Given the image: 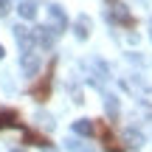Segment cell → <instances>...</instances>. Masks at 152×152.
Returning <instances> with one entry per match:
<instances>
[{
    "instance_id": "4",
    "label": "cell",
    "mask_w": 152,
    "mask_h": 152,
    "mask_svg": "<svg viewBox=\"0 0 152 152\" xmlns=\"http://www.w3.org/2000/svg\"><path fill=\"white\" fill-rule=\"evenodd\" d=\"M20 65H23V71H26L28 76H34V73L39 71V54H37L34 48H26V54H23V62H20Z\"/></svg>"
},
{
    "instance_id": "3",
    "label": "cell",
    "mask_w": 152,
    "mask_h": 152,
    "mask_svg": "<svg viewBox=\"0 0 152 152\" xmlns=\"http://www.w3.org/2000/svg\"><path fill=\"white\" fill-rule=\"evenodd\" d=\"M110 20L118 23V26H124V28H135V17L127 14V9L121 3H113V6H110Z\"/></svg>"
},
{
    "instance_id": "5",
    "label": "cell",
    "mask_w": 152,
    "mask_h": 152,
    "mask_svg": "<svg viewBox=\"0 0 152 152\" xmlns=\"http://www.w3.org/2000/svg\"><path fill=\"white\" fill-rule=\"evenodd\" d=\"M6 127H14V130H23V118L17 110H0V130Z\"/></svg>"
},
{
    "instance_id": "13",
    "label": "cell",
    "mask_w": 152,
    "mask_h": 152,
    "mask_svg": "<svg viewBox=\"0 0 152 152\" xmlns=\"http://www.w3.org/2000/svg\"><path fill=\"white\" fill-rule=\"evenodd\" d=\"M9 14V6H6V0H0V17H6Z\"/></svg>"
},
{
    "instance_id": "12",
    "label": "cell",
    "mask_w": 152,
    "mask_h": 152,
    "mask_svg": "<svg viewBox=\"0 0 152 152\" xmlns=\"http://www.w3.org/2000/svg\"><path fill=\"white\" fill-rule=\"evenodd\" d=\"M138 102L147 110V115H152V90H141V99H138Z\"/></svg>"
},
{
    "instance_id": "14",
    "label": "cell",
    "mask_w": 152,
    "mask_h": 152,
    "mask_svg": "<svg viewBox=\"0 0 152 152\" xmlns=\"http://www.w3.org/2000/svg\"><path fill=\"white\" fill-rule=\"evenodd\" d=\"M3 56H6V51H3V45H0V59H3Z\"/></svg>"
},
{
    "instance_id": "6",
    "label": "cell",
    "mask_w": 152,
    "mask_h": 152,
    "mask_svg": "<svg viewBox=\"0 0 152 152\" xmlns=\"http://www.w3.org/2000/svg\"><path fill=\"white\" fill-rule=\"evenodd\" d=\"M56 37H59V31H56V28H51V26H42V28H37V31H34V39H37L39 45H45V48H48V45H54Z\"/></svg>"
},
{
    "instance_id": "10",
    "label": "cell",
    "mask_w": 152,
    "mask_h": 152,
    "mask_svg": "<svg viewBox=\"0 0 152 152\" xmlns=\"http://www.w3.org/2000/svg\"><path fill=\"white\" fill-rule=\"evenodd\" d=\"M87 34H90V20H87V17L82 14L79 20H76V37H82V39H85Z\"/></svg>"
},
{
    "instance_id": "1",
    "label": "cell",
    "mask_w": 152,
    "mask_h": 152,
    "mask_svg": "<svg viewBox=\"0 0 152 152\" xmlns=\"http://www.w3.org/2000/svg\"><path fill=\"white\" fill-rule=\"evenodd\" d=\"M93 132L102 138V147L107 149V152H127L124 147H121V141L115 138V132L110 130V124H107V121H96V124H93Z\"/></svg>"
},
{
    "instance_id": "8",
    "label": "cell",
    "mask_w": 152,
    "mask_h": 152,
    "mask_svg": "<svg viewBox=\"0 0 152 152\" xmlns=\"http://www.w3.org/2000/svg\"><path fill=\"white\" fill-rule=\"evenodd\" d=\"M14 31H17V42H23V48H31V42H34V31H31V28L17 26Z\"/></svg>"
},
{
    "instance_id": "11",
    "label": "cell",
    "mask_w": 152,
    "mask_h": 152,
    "mask_svg": "<svg viewBox=\"0 0 152 152\" xmlns=\"http://www.w3.org/2000/svg\"><path fill=\"white\" fill-rule=\"evenodd\" d=\"M73 130L79 132V135H87V138H90V135H93V121H76Z\"/></svg>"
},
{
    "instance_id": "7",
    "label": "cell",
    "mask_w": 152,
    "mask_h": 152,
    "mask_svg": "<svg viewBox=\"0 0 152 152\" xmlns=\"http://www.w3.org/2000/svg\"><path fill=\"white\" fill-rule=\"evenodd\" d=\"M17 11H20L23 20H34V17H37V3H34V0H20Z\"/></svg>"
},
{
    "instance_id": "9",
    "label": "cell",
    "mask_w": 152,
    "mask_h": 152,
    "mask_svg": "<svg viewBox=\"0 0 152 152\" xmlns=\"http://www.w3.org/2000/svg\"><path fill=\"white\" fill-rule=\"evenodd\" d=\"M26 144H34V147H51L48 138L39 135V132H34V130H26Z\"/></svg>"
},
{
    "instance_id": "15",
    "label": "cell",
    "mask_w": 152,
    "mask_h": 152,
    "mask_svg": "<svg viewBox=\"0 0 152 152\" xmlns=\"http://www.w3.org/2000/svg\"><path fill=\"white\" fill-rule=\"evenodd\" d=\"M14 152H20V149H14Z\"/></svg>"
},
{
    "instance_id": "2",
    "label": "cell",
    "mask_w": 152,
    "mask_h": 152,
    "mask_svg": "<svg viewBox=\"0 0 152 152\" xmlns=\"http://www.w3.org/2000/svg\"><path fill=\"white\" fill-rule=\"evenodd\" d=\"M51 73H54V62H51V68L45 71V76L37 82V85L31 87V96L37 99V102H45V99L51 96Z\"/></svg>"
}]
</instances>
